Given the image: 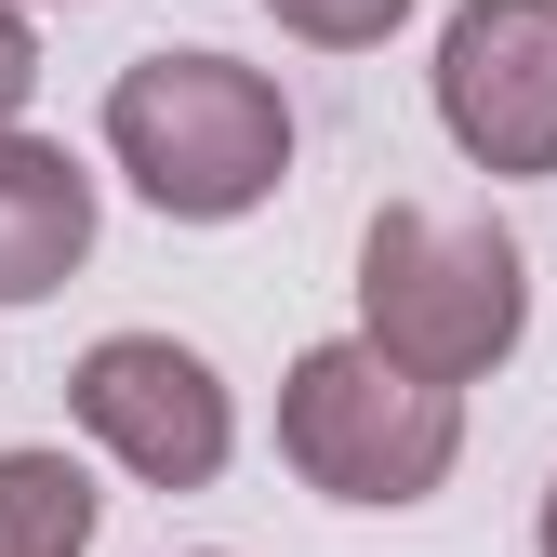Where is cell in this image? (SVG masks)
I'll list each match as a JSON object with an SVG mask.
<instances>
[{
    "label": "cell",
    "mask_w": 557,
    "mask_h": 557,
    "mask_svg": "<svg viewBox=\"0 0 557 557\" xmlns=\"http://www.w3.org/2000/svg\"><path fill=\"white\" fill-rule=\"evenodd\" d=\"M107 160L173 226H239L293 173V94L239 53H133L107 81Z\"/></svg>",
    "instance_id": "1"
},
{
    "label": "cell",
    "mask_w": 557,
    "mask_h": 557,
    "mask_svg": "<svg viewBox=\"0 0 557 557\" xmlns=\"http://www.w3.org/2000/svg\"><path fill=\"white\" fill-rule=\"evenodd\" d=\"M278 465H293L319 505L398 518V505L451 492V465H465V385L385 359L372 332H332V345H306V359L278 372Z\"/></svg>",
    "instance_id": "2"
},
{
    "label": "cell",
    "mask_w": 557,
    "mask_h": 557,
    "mask_svg": "<svg viewBox=\"0 0 557 557\" xmlns=\"http://www.w3.org/2000/svg\"><path fill=\"white\" fill-rule=\"evenodd\" d=\"M359 332L385 359L438 372V385H478L518 359L531 332V252L492 226V213H425V199H385L359 226Z\"/></svg>",
    "instance_id": "3"
},
{
    "label": "cell",
    "mask_w": 557,
    "mask_h": 557,
    "mask_svg": "<svg viewBox=\"0 0 557 557\" xmlns=\"http://www.w3.org/2000/svg\"><path fill=\"white\" fill-rule=\"evenodd\" d=\"M66 411H81V438L147 478V492H213L239 465V385L199 359L173 332H107L81 345V372H66Z\"/></svg>",
    "instance_id": "4"
},
{
    "label": "cell",
    "mask_w": 557,
    "mask_h": 557,
    "mask_svg": "<svg viewBox=\"0 0 557 557\" xmlns=\"http://www.w3.org/2000/svg\"><path fill=\"white\" fill-rule=\"evenodd\" d=\"M425 94L478 173L544 186L557 173V0H451Z\"/></svg>",
    "instance_id": "5"
},
{
    "label": "cell",
    "mask_w": 557,
    "mask_h": 557,
    "mask_svg": "<svg viewBox=\"0 0 557 557\" xmlns=\"http://www.w3.org/2000/svg\"><path fill=\"white\" fill-rule=\"evenodd\" d=\"M94 265V173L53 133H0V306H53Z\"/></svg>",
    "instance_id": "6"
},
{
    "label": "cell",
    "mask_w": 557,
    "mask_h": 557,
    "mask_svg": "<svg viewBox=\"0 0 557 557\" xmlns=\"http://www.w3.org/2000/svg\"><path fill=\"white\" fill-rule=\"evenodd\" d=\"M107 492L66 451H0V557H94Z\"/></svg>",
    "instance_id": "7"
},
{
    "label": "cell",
    "mask_w": 557,
    "mask_h": 557,
    "mask_svg": "<svg viewBox=\"0 0 557 557\" xmlns=\"http://www.w3.org/2000/svg\"><path fill=\"white\" fill-rule=\"evenodd\" d=\"M293 40H319V53H372V40H398L411 27V0H265Z\"/></svg>",
    "instance_id": "8"
},
{
    "label": "cell",
    "mask_w": 557,
    "mask_h": 557,
    "mask_svg": "<svg viewBox=\"0 0 557 557\" xmlns=\"http://www.w3.org/2000/svg\"><path fill=\"white\" fill-rule=\"evenodd\" d=\"M27 94H40V27H27V0H0V133L27 120Z\"/></svg>",
    "instance_id": "9"
},
{
    "label": "cell",
    "mask_w": 557,
    "mask_h": 557,
    "mask_svg": "<svg viewBox=\"0 0 557 557\" xmlns=\"http://www.w3.org/2000/svg\"><path fill=\"white\" fill-rule=\"evenodd\" d=\"M531 544H544V557H557V492H544V518H531Z\"/></svg>",
    "instance_id": "10"
},
{
    "label": "cell",
    "mask_w": 557,
    "mask_h": 557,
    "mask_svg": "<svg viewBox=\"0 0 557 557\" xmlns=\"http://www.w3.org/2000/svg\"><path fill=\"white\" fill-rule=\"evenodd\" d=\"M199 557H226V544H199Z\"/></svg>",
    "instance_id": "11"
}]
</instances>
